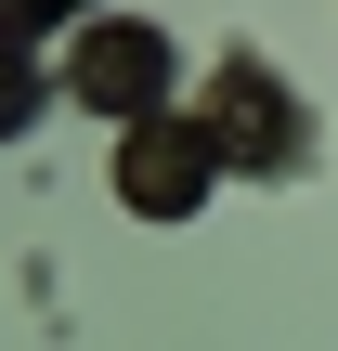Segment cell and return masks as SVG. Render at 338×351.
Wrapping results in <instances>:
<instances>
[{
  "instance_id": "7a4b0ae2",
  "label": "cell",
  "mask_w": 338,
  "mask_h": 351,
  "mask_svg": "<svg viewBox=\"0 0 338 351\" xmlns=\"http://www.w3.org/2000/svg\"><path fill=\"white\" fill-rule=\"evenodd\" d=\"M221 130L195 117V104H169V117H130L117 130V208L130 221H195L208 195H221Z\"/></svg>"
},
{
  "instance_id": "3957f363",
  "label": "cell",
  "mask_w": 338,
  "mask_h": 351,
  "mask_svg": "<svg viewBox=\"0 0 338 351\" xmlns=\"http://www.w3.org/2000/svg\"><path fill=\"white\" fill-rule=\"evenodd\" d=\"M195 117L221 130V156H234V169H300V156H313V117L274 91V65H261V52H234V65L208 78V104H195Z\"/></svg>"
},
{
  "instance_id": "6da1fadb",
  "label": "cell",
  "mask_w": 338,
  "mask_h": 351,
  "mask_svg": "<svg viewBox=\"0 0 338 351\" xmlns=\"http://www.w3.org/2000/svg\"><path fill=\"white\" fill-rule=\"evenodd\" d=\"M169 91H182V52H169V26H143V13H91L78 39H65V104H91V117H169Z\"/></svg>"
},
{
  "instance_id": "277c9868",
  "label": "cell",
  "mask_w": 338,
  "mask_h": 351,
  "mask_svg": "<svg viewBox=\"0 0 338 351\" xmlns=\"http://www.w3.org/2000/svg\"><path fill=\"white\" fill-rule=\"evenodd\" d=\"M39 104H52L39 39H0V143H26V130H39Z\"/></svg>"
},
{
  "instance_id": "5b68a950",
  "label": "cell",
  "mask_w": 338,
  "mask_h": 351,
  "mask_svg": "<svg viewBox=\"0 0 338 351\" xmlns=\"http://www.w3.org/2000/svg\"><path fill=\"white\" fill-rule=\"evenodd\" d=\"M104 0H0V39H52V26H91Z\"/></svg>"
}]
</instances>
